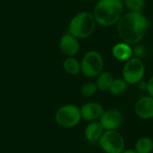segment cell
<instances>
[{
  "label": "cell",
  "instance_id": "15",
  "mask_svg": "<svg viewBox=\"0 0 153 153\" xmlns=\"http://www.w3.org/2000/svg\"><path fill=\"white\" fill-rule=\"evenodd\" d=\"M65 72L70 75H77L81 73V62L74 56H68L63 62Z\"/></svg>",
  "mask_w": 153,
  "mask_h": 153
},
{
  "label": "cell",
  "instance_id": "11",
  "mask_svg": "<svg viewBox=\"0 0 153 153\" xmlns=\"http://www.w3.org/2000/svg\"><path fill=\"white\" fill-rule=\"evenodd\" d=\"M136 116L143 120H150L153 118V97L147 95L140 98L134 106Z\"/></svg>",
  "mask_w": 153,
  "mask_h": 153
},
{
  "label": "cell",
  "instance_id": "19",
  "mask_svg": "<svg viewBox=\"0 0 153 153\" xmlns=\"http://www.w3.org/2000/svg\"><path fill=\"white\" fill-rule=\"evenodd\" d=\"M97 91H98L97 85L95 82H86L81 87V93L85 98L92 97Z\"/></svg>",
  "mask_w": 153,
  "mask_h": 153
},
{
  "label": "cell",
  "instance_id": "14",
  "mask_svg": "<svg viewBox=\"0 0 153 153\" xmlns=\"http://www.w3.org/2000/svg\"><path fill=\"white\" fill-rule=\"evenodd\" d=\"M114 79L115 78L113 77V75L110 72L103 71L102 73H100L96 77V82H95L98 91H109Z\"/></svg>",
  "mask_w": 153,
  "mask_h": 153
},
{
  "label": "cell",
  "instance_id": "4",
  "mask_svg": "<svg viewBox=\"0 0 153 153\" xmlns=\"http://www.w3.org/2000/svg\"><path fill=\"white\" fill-rule=\"evenodd\" d=\"M104 60L97 50L86 52L81 61V73L87 78H96L103 72Z\"/></svg>",
  "mask_w": 153,
  "mask_h": 153
},
{
  "label": "cell",
  "instance_id": "17",
  "mask_svg": "<svg viewBox=\"0 0 153 153\" xmlns=\"http://www.w3.org/2000/svg\"><path fill=\"white\" fill-rule=\"evenodd\" d=\"M128 85L129 84L123 78H115L108 91L112 95L120 96V95L124 94L126 91V90L128 88Z\"/></svg>",
  "mask_w": 153,
  "mask_h": 153
},
{
  "label": "cell",
  "instance_id": "21",
  "mask_svg": "<svg viewBox=\"0 0 153 153\" xmlns=\"http://www.w3.org/2000/svg\"><path fill=\"white\" fill-rule=\"evenodd\" d=\"M122 153H137L134 150H125Z\"/></svg>",
  "mask_w": 153,
  "mask_h": 153
},
{
  "label": "cell",
  "instance_id": "10",
  "mask_svg": "<svg viewBox=\"0 0 153 153\" xmlns=\"http://www.w3.org/2000/svg\"><path fill=\"white\" fill-rule=\"evenodd\" d=\"M59 48L61 52L68 56H74L78 54L80 50L79 39L73 36L71 33H65L59 40Z\"/></svg>",
  "mask_w": 153,
  "mask_h": 153
},
{
  "label": "cell",
  "instance_id": "18",
  "mask_svg": "<svg viewBox=\"0 0 153 153\" xmlns=\"http://www.w3.org/2000/svg\"><path fill=\"white\" fill-rule=\"evenodd\" d=\"M124 5L133 13H143L145 8V0H124Z\"/></svg>",
  "mask_w": 153,
  "mask_h": 153
},
{
  "label": "cell",
  "instance_id": "1",
  "mask_svg": "<svg viewBox=\"0 0 153 153\" xmlns=\"http://www.w3.org/2000/svg\"><path fill=\"white\" fill-rule=\"evenodd\" d=\"M149 22L143 13L128 12L117 22V33L123 42L129 45L138 44L145 36Z\"/></svg>",
  "mask_w": 153,
  "mask_h": 153
},
{
  "label": "cell",
  "instance_id": "3",
  "mask_svg": "<svg viewBox=\"0 0 153 153\" xmlns=\"http://www.w3.org/2000/svg\"><path fill=\"white\" fill-rule=\"evenodd\" d=\"M96 24L97 22L92 13L82 11L71 19L68 25V32L78 39H88L93 34Z\"/></svg>",
  "mask_w": 153,
  "mask_h": 153
},
{
  "label": "cell",
  "instance_id": "13",
  "mask_svg": "<svg viewBox=\"0 0 153 153\" xmlns=\"http://www.w3.org/2000/svg\"><path fill=\"white\" fill-rule=\"evenodd\" d=\"M112 55L117 60L126 62L134 56V49L131 45L122 41L114 45L112 48Z\"/></svg>",
  "mask_w": 153,
  "mask_h": 153
},
{
  "label": "cell",
  "instance_id": "5",
  "mask_svg": "<svg viewBox=\"0 0 153 153\" xmlns=\"http://www.w3.org/2000/svg\"><path fill=\"white\" fill-rule=\"evenodd\" d=\"M55 119L59 126L72 128L78 126L82 118L80 108L74 104H65L56 110Z\"/></svg>",
  "mask_w": 153,
  "mask_h": 153
},
{
  "label": "cell",
  "instance_id": "9",
  "mask_svg": "<svg viewBox=\"0 0 153 153\" xmlns=\"http://www.w3.org/2000/svg\"><path fill=\"white\" fill-rule=\"evenodd\" d=\"M82 118L87 122H94L100 121V117H102L105 109L104 107L99 102H87L80 108Z\"/></svg>",
  "mask_w": 153,
  "mask_h": 153
},
{
  "label": "cell",
  "instance_id": "7",
  "mask_svg": "<svg viewBox=\"0 0 153 153\" xmlns=\"http://www.w3.org/2000/svg\"><path fill=\"white\" fill-rule=\"evenodd\" d=\"M98 143L105 153H122L126 147L125 138L117 131H105Z\"/></svg>",
  "mask_w": 153,
  "mask_h": 153
},
{
  "label": "cell",
  "instance_id": "16",
  "mask_svg": "<svg viewBox=\"0 0 153 153\" xmlns=\"http://www.w3.org/2000/svg\"><path fill=\"white\" fill-rule=\"evenodd\" d=\"M134 151L137 153H152L153 152V140L148 136L141 137L135 143Z\"/></svg>",
  "mask_w": 153,
  "mask_h": 153
},
{
  "label": "cell",
  "instance_id": "20",
  "mask_svg": "<svg viewBox=\"0 0 153 153\" xmlns=\"http://www.w3.org/2000/svg\"><path fill=\"white\" fill-rule=\"evenodd\" d=\"M146 91L148 92V95L153 97V75L147 82V90Z\"/></svg>",
  "mask_w": 153,
  "mask_h": 153
},
{
  "label": "cell",
  "instance_id": "22",
  "mask_svg": "<svg viewBox=\"0 0 153 153\" xmlns=\"http://www.w3.org/2000/svg\"><path fill=\"white\" fill-rule=\"evenodd\" d=\"M81 1H87V0H81Z\"/></svg>",
  "mask_w": 153,
  "mask_h": 153
},
{
  "label": "cell",
  "instance_id": "8",
  "mask_svg": "<svg viewBox=\"0 0 153 153\" xmlns=\"http://www.w3.org/2000/svg\"><path fill=\"white\" fill-rule=\"evenodd\" d=\"M105 131H117L123 124V115L117 108H110L104 111L100 119Z\"/></svg>",
  "mask_w": 153,
  "mask_h": 153
},
{
  "label": "cell",
  "instance_id": "6",
  "mask_svg": "<svg viewBox=\"0 0 153 153\" xmlns=\"http://www.w3.org/2000/svg\"><path fill=\"white\" fill-rule=\"evenodd\" d=\"M145 74V65L140 57L133 56L127 60L122 70L123 79L129 85H135L141 82Z\"/></svg>",
  "mask_w": 153,
  "mask_h": 153
},
{
  "label": "cell",
  "instance_id": "2",
  "mask_svg": "<svg viewBox=\"0 0 153 153\" xmlns=\"http://www.w3.org/2000/svg\"><path fill=\"white\" fill-rule=\"evenodd\" d=\"M124 3L122 0H99L92 14L96 22L104 27L117 24L124 13Z\"/></svg>",
  "mask_w": 153,
  "mask_h": 153
},
{
  "label": "cell",
  "instance_id": "23",
  "mask_svg": "<svg viewBox=\"0 0 153 153\" xmlns=\"http://www.w3.org/2000/svg\"><path fill=\"white\" fill-rule=\"evenodd\" d=\"M93 1H97V2H98V1H99V0H93Z\"/></svg>",
  "mask_w": 153,
  "mask_h": 153
},
{
  "label": "cell",
  "instance_id": "12",
  "mask_svg": "<svg viewBox=\"0 0 153 153\" xmlns=\"http://www.w3.org/2000/svg\"><path fill=\"white\" fill-rule=\"evenodd\" d=\"M104 132L105 130L100 121L90 122L85 127L84 136L88 142L91 143H99Z\"/></svg>",
  "mask_w": 153,
  "mask_h": 153
}]
</instances>
